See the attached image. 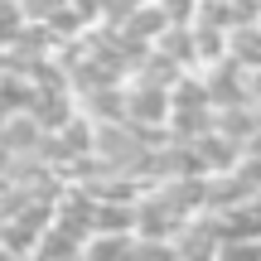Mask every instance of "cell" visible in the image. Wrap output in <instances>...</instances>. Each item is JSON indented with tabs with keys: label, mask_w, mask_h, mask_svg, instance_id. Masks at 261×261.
<instances>
[{
	"label": "cell",
	"mask_w": 261,
	"mask_h": 261,
	"mask_svg": "<svg viewBox=\"0 0 261 261\" xmlns=\"http://www.w3.org/2000/svg\"><path fill=\"white\" fill-rule=\"evenodd\" d=\"M19 19L24 24H44V19H54L58 10H68V0H15Z\"/></svg>",
	"instance_id": "obj_2"
},
{
	"label": "cell",
	"mask_w": 261,
	"mask_h": 261,
	"mask_svg": "<svg viewBox=\"0 0 261 261\" xmlns=\"http://www.w3.org/2000/svg\"><path fill=\"white\" fill-rule=\"evenodd\" d=\"M136 256V232H112V227H97L83 237L77 261H130Z\"/></svg>",
	"instance_id": "obj_1"
},
{
	"label": "cell",
	"mask_w": 261,
	"mask_h": 261,
	"mask_svg": "<svg viewBox=\"0 0 261 261\" xmlns=\"http://www.w3.org/2000/svg\"><path fill=\"white\" fill-rule=\"evenodd\" d=\"M5 169H10V155H5V145H0V179H5Z\"/></svg>",
	"instance_id": "obj_3"
}]
</instances>
